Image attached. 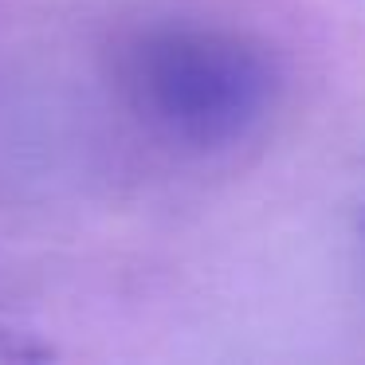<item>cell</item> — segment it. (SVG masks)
<instances>
[{"mask_svg": "<svg viewBox=\"0 0 365 365\" xmlns=\"http://www.w3.org/2000/svg\"><path fill=\"white\" fill-rule=\"evenodd\" d=\"M122 91L145 130L192 153L247 142L279 98L275 59L216 24H158L122 51Z\"/></svg>", "mask_w": 365, "mask_h": 365, "instance_id": "6da1fadb", "label": "cell"}]
</instances>
